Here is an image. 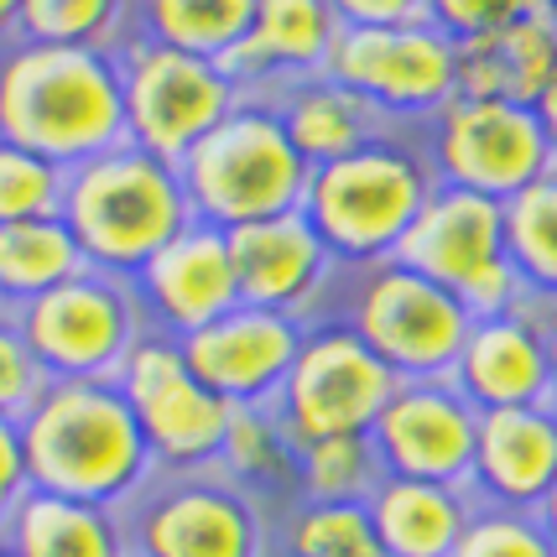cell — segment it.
I'll use <instances>...</instances> for the list:
<instances>
[{"label":"cell","instance_id":"1","mask_svg":"<svg viewBox=\"0 0 557 557\" xmlns=\"http://www.w3.org/2000/svg\"><path fill=\"white\" fill-rule=\"evenodd\" d=\"M16 422L32 490L42 495L131 510L136 495L157 480L141 422L115 381H48Z\"/></svg>","mask_w":557,"mask_h":557},{"label":"cell","instance_id":"2","mask_svg":"<svg viewBox=\"0 0 557 557\" xmlns=\"http://www.w3.org/2000/svg\"><path fill=\"white\" fill-rule=\"evenodd\" d=\"M0 141L63 172L125 146L121 52L11 42L0 52Z\"/></svg>","mask_w":557,"mask_h":557},{"label":"cell","instance_id":"3","mask_svg":"<svg viewBox=\"0 0 557 557\" xmlns=\"http://www.w3.org/2000/svg\"><path fill=\"white\" fill-rule=\"evenodd\" d=\"M437 194V172L422 131L391 125L386 136L360 146L355 157L313 168L302 214L318 230L339 271H364L396 261L417 214Z\"/></svg>","mask_w":557,"mask_h":557},{"label":"cell","instance_id":"4","mask_svg":"<svg viewBox=\"0 0 557 557\" xmlns=\"http://www.w3.org/2000/svg\"><path fill=\"white\" fill-rule=\"evenodd\" d=\"M63 224L78 240L89 271L136 282L198 219L183 188V172L136 146H121L69 172Z\"/></svg>","mask_w":557,"mask_h":557},{"label":"cell","instance_id":"5","mask_svg":"<svg viewBox=\"0 0 557 557\" xmlns=\"http://www.w3.org/2000/svg\"><path fill=\"white\" fill-rule=\"evenodd\" d=\"M183 188L198 224L214 230H245L267 219L297 214L308 198L313 168L297 157L287 131L267 99H240L235 115L214 125L203 141L183 157Z\"/></svg>","mask_w":557,"mask_h":557},{"label":"cell","instance_id":"6","mask_svg":"<svg viewBox=\"0 0 557 557\" xmlns=\"http://www.w3.org/2000/svg\"><path fill=\"white\" fill-rule=\"evenodd\" d=\"M323 318H339L344 329H355L396 381H448L474 329V318L463 313L454 292L417 276L401 261L339 271Z\"/></svg>","mask_w":557,"mask_h":557},{"label":"cell","instance_id":"7","mask_svg":"<svg viewBox=\"0 0 557 557\" xmlns=\"http://www.w3.org/2000/svg\"><path fill=\"white\" fill-rule=\"evenodd\" d=\"M329 78H339L349 95H360L386 125L422 131L437 110L459 99V48L433 22L407 26H339V42L329 58Z\"/></svg>","mask_w":557,"mask_h":557},{"label":"cell","instance_id":"8","mask_svg":"<svg viewBox=\"0 0 557 557\" xmlns=\"http://www.w3.org/2000/svg\"><path fill=\"white\" fill-rule=\"evenodd\" d=\"M131 557H276V516L209 474H157L125 510Z\"/></svg>","mask_w":557,"mask_h":557},{"label":"cell","instance_id":"9","mask_svg":"<svg viewBox=\"0 0 557 557\" xmlns=\"http://www.w3.org/2000/svg\"><path fill=\"white\" fill-rule=\"evenodd\" d=\"M121 89H125V146H136L146 157L183 168V157L194 151L214 125H224L240 104L235 78L224 63L188 58V52L157 48L136 37L121 48Z\"/></svg>","mask_w":557,"mask_h":557},{"label":"cell","instance_id":"10","mask_svg":"<svg viewBox=\"0 0 557 557\" xmlns=\"http://www.w3.org/2000/svg\"><path fill=\"white\" fill-rule=\"evenodd\" d=\"M16 323L48 381H115L131 349L151 334L136 287L104 271H78L48 297L26 302Z\"/></svg>","mask_w":557,"mask_h":557},{"label":"cell","instance_id":"11","mask_svg":"<svg viewBox=\"0 0 557 557\" xmlns=\"http://www.w3.org/2000/svg\"><path fill=\"white\" fill-rule=\"evenodd\" d=\"M115 386H121V396L131 401V412L141 422V437L151 448V459H157V474H209V469H219L235 407H224L214 391L188 370L183 344L151 329L131 349Z\"/></svg>","mask_w":557,"mask_h":557},{"label":"cell","instance_id":"12","mask_svg":"<svg viewBox=\"0 0 557 557\" xmlns=\"http://www.w3.org/2000/svg\"><path fill=\"white\" fill-rule=\"evenodd\" d=\"M422 141L443 188H463L495 203H510L521 188L557 168V151L532 104L454 99L422 125Z\"/></svg>","mask_w":557,"mask_h":557},{"label":"cell","instance_id":"13","mask_svg":"<svg viewBox=\"0 0 557 557\" xmlns=\"http://www.w3.org/2000/svg\"><path fill=\"white\" fill-rule=\"evenodd\" d=\"M396 386L401 381L364 349L355 329H344L339 318H318L308 323L302 355L276 396V417L297 443L355 437L381 422Z\"/></svg>","mask_w":557,"mask_h":557},{"label":"cell","instance_id":"14","mask_svg":"<svg viewBox=\"0 0 557 557\" xmlns=\"http://www.w3.org/2000/svg\"><path fill=\"white\" fill-rule=\"evenodd\" d=\"M370 443L391 480L469 490L480 412L454 381H401L381 422L370 428Z\"/></svg>","mask_w":557,"mask_h":557},{"label":"cell","instance_id":"15","mask_svg":"<svg viewBox=\"0 0 557 557\" xmlns=\"http://www.w3.org/2000/svg\"><path fill=\"white\" fill-rule=\"evenodd\" d=\"M308 323L287 313H267V308H235V313L214 318L209 329L188 334L183 360L203 386L214 391L224 407H276V396L287 386L292 364L302 355Z\"/></svg>","mask_w":557,"mask_h":557},{"label":"cell","instance_id":"16","mask_svg":"<svg viewBox=\"0 0 557 557\" xmlns=\"http://www.w3.org/2000/svg\"><path fill=\"white\" fill-rule=\"evenodd\" d=\"M230 261H235V287L245 308L287 313L302 323H318L329 313V297L339 282L334 256L323 250L308 214H282L267 224L230 230Z\"/></svg>","mask_w":557,"mask_h":557},{"label":"cell","instance_id":"17","mask_svg":"<svg viewBox=\"0 0 557 557\" xmlns=\"http://www.w3.org/2000/svg\"><path fill=\"white\" fill-rule=\"evenodd\" d=\"M131 287H136L141 313L157 334L188 339L198 329H209L214 318L240 308L230 235L214 230V224H188Z\"/></svg>","mask_w":557,"mask_h":557},{"label":"cell","instance_id":"18","mask_svg":"<svg viewBox=\"0 0 557 557\" xmlns=\"http://www.w3.org/2000/svg\"><path fill=\"white\" fill-rule=\"evenodd\" d=\"M339 26V0H261L250 37L224 58V73L245 99H276L329 73Z\"/></svg>","mask_w":557,"mask_h":557},{"label":"cell","instance_id":"19","mask_svg":"<svg viewBox=\"0 0 557 557\" xmlns=\"http://www.w3.org/2000/svg\"><path fill=\"white\" fill-rule=\"evenodd\" d=\"M448 381L474 401V412H510V407H547V401H557L542 313L527 302L521 313L474 323Z\"/></svg>","mask_w":557,"mask_h":557},{"label":"cell","instance_id":"20","mask_svg":"<svg viewBox=\"0 0 557 557\" xmlns=\"http://www.w3.org/2000/svg\"><path fill=\"white\" fill-rule=\"evenodd\" d=\"M557 485V401L480 412L469 495L500 510H542Z\"/></svg>","mask_w":557,"mask_h":557},{"label":"cell","instance_id":"21","mask_svg":"<svg viewBox=\"0 0 557 557\" xmlns=\"http://www.w3.org/2000/svg\"><path fill=\"white\" fill-rule=\"evenodd\" d=\"M396 261L412 267L417 276L437 282V287L459 292L463 282H474L485 267L506 261V203L437 183L428 209L407 230Z\"/></svg>","mask_w":557,"mask_h":557},{"label":"cell","instance_id":"22","mask_svg":"<svg viewBox=\"0 0 557 557\" xmlns=\"http://www.w3.org/2000/svg\"><path fill=\"white\" fill-rule=\"evenodd\" d=\"M557 69V22L547 0H521L516 22L480 42H459V99L536 104Z\"/></svg>","mask_w":557,"mask_h":557},{"label":"cell","instance_id":"23","mask_svg":"<svg viewBox=\"0 0 557 557\" xmlns=\"http://www.w3.org/2000/svg\"><path fill=\"white\" fill-rule=\"evenodd\" d=\"M267 104L276 110L287 141L297 146V157H302L308 168L344 162V157H355L360 146H370L375 136L391 131L360 95H349L339 78H329V73H318L308 84H292V89H282V95L267 99Z\"/></svg>","mask_w":557,"mask_h":557},{"label":"cell","instance_id":"24","mask_svg":"<svg viewBox=\"0 0 557 557\" xmlns=\"http://www.w3.org/2000/svg\"><path fill=\"white\" fill-rule=\"evenodd\" d=\"M370 527L381 536L386 557H454L463 527L474 516V495L422 480H381V490L364 500Z\"/></svg>","mask_w":557,"mask_h":557},{"label":"cell","instance_id":"25","mask_svg":"<svg viewBox=\"0 0 557 557\" xmlns=\"http://www.w3.org/2000/svg\"><path fill=\"white\" fill-rule=\"evenodd\" d=\"M16 557H131L125 510L84 506L32 490L0 536Z\"/></svg>","mask_w":557,"mask_h":557},{"label":"cell","instance_id":"26","mask_svg":"<svg viewBox=\"0 0 557 557\" xmlns=\"http://www.w3.org/2000/svg\"><path fill=\"white\" fill-rule=\"evenodd\" d=\"M219 474L256 495L271 516L297 506V437L282 428L276 407H240L230 417Z\"/></svg>","mask_w":557,"mask_h":557},{"label":"cell","instance_id":"27","mask_svg":"<svg viewBox=\"0 0 557 557\" xmlns=\"http://www.w3.org/2000/svg\"><path fill=\"white\" fill-rule=\"evenodd\" d=\"M256 5L261 0H141L131 5V26L157 48L224 63L250 37Z\"/></svg>","mask_w":557,"mask_h":557},{"label":"cell","instance_id":"28","mask_svg":"<svg viewBox=\"0 0 557 557\" xmlns=\"http://www.w3.org/2000/svg\"><path fill=\"white\" fill-rule=\"evenodd\" d=\"M84 267V250L63 219H32L0 230V308L22 313L26 302L48 297L52 287L73 282Z\"/></svg>","mask_w":557,"mask_h":557},{"label":"cell","instance_id":"29","mask_svg":"<svg viewBox=\"0 0 557 557\" xmlns=\"http://www.w3.org/2000/svg\"><path fill=\"white\" fill-rule=\"evenodd\" d=\"M506 256L532 308H557V168L506 203Z\"/></svg>","mask_w":557,"mask_h":557},{"label":"cell","instance_id":"30","mask_svg":"<svg viewBox=\"0 0 557 557\" xmlns=\"http://www.w3.org/2000/svg\"><path fill=\"white\" fill-rule=\"evenodd\" d=\"M386 480L370 433L297 443V500L308 506H364Z\"/></svg>","mask_w":557,"mask_h":557},{"label":"cell","instance_id":"31","mask_svg":"<svg viewBox=\"0 0 557 557\" xmlns=\"http://www.w3.org/2000/svg\"><path fill=\"white\" fill-rule=\"evenodd\" d=\"M276 557H386L364 506H308L276 516Z\"/></svg>","mask_w":557,"mask_h":557},{"label":"cell","instance_id":"32","mask_svg":"<svg viewBox=\"0 0 557 557\" xmlns=\"http://www.w3.org/2000/svg\"><path fill=\"white\" fill-rule=\"evenodd\" d=\"M22 42L121 52L131 42V5L121 0H22Z\"/></svg>","mask_w":557,"mask_h":557},{"label":"cell","instance_id":"33","mask_svg":"<svg viewBox=\"0 0 557 557\" xmlns=\"http://www.w3.org/2000/svg\"><path fill=\"white\" fill-rule=\"evenodd\" d=\"M63 194H69V172L58 162L0 141V230L32 219H63Z\"/></svg>","mask_w":557,"mask_h":557},{"label":"cell","instance_id":"34","mask_svg":"<svg viewBox=\"0 0 557 557\" xmlns=\"http://www.w3.org/2000/svg\"><path fill=\"white\" fill-rule=\"evenodd\" d=\"M454 557H557V542L536 521V510H500L474 500Z\"/></svg>","mask_w":557,"mask_h":557},{"label":"cell","instance_id":"35","mask_svg":"<svg viewBox=\"0 0 557 557\" xmlns=\"http://www.w3.org/2000/svg\"><path fill=\"white\" fill-rule=\"evenodd\" d=\"M42 386H48V375L32 360L22 323H16V313L0 308V417H22L42 396Z\"/></svg>","mask_w":557,"mask_h":557},{"label":"cell","instance_id":"36","mask_svg":"<svg viewBox=\"0 0 557 557\" xmlns=\"http://www.w3.org/2000/svg\"><path fill=\"white\" fill-rule=\"evenodd\" d=\"M516 11H521V0H433V22L454 37V48L510 26Z\"/></svg>","mask_w":557,"mask_h":557},{"label":"cell","instance_id":"37","mask_svg":"<svg viewBox=\"0 0 557 557\" xmlns=\"http://www.w3.org/2000/svg\"><path fill=\"white\" fill-rule=\"evenodd\" d=\"M26 495H32V469H26V448H22V422L0 417V536H5V527L22 510Z\"/></svg>","mask_w":557,"mask_h":557},{"label":"cell","instance_id":"38","mask_svg":"<svg viewBox=\"0 0 557 557\" xmlns=\"http://www.w3.org/2000/svg\"><path fill=\"white\" fill-rule=\"evenodd\" d=\"M433 0H339V22L349 26H407L422 22Z\"/></svg>","mask_w":557,"mask_h":557},{"label":"cell","instance_id":"39","mask_svg":"<svg viewBox=\"0 0 557 557\" xmlns=\"http://www.w3.org/2000/svg\"><path fill=\"white\" fill-rule=\"evenodd\" d=\"M532 110H536V121H542V131H547V141H553V151H557V69H553V78H547V89H542V99H536Z\"/></svg>","mask_w":557,"mask_h":557},{"label":"cell","instance_id":"40","mask_svg":"<svg viewBox=\"0 0 557 557\" xmlns=\"http://www.w3.org/2000/svg\"><path fill=\"white\" fill-rule=\"evenodd\" d=\"M22 42V0H0V52Z\"/></svg>","mask_w":557,"mask_h":557},{"label":"cell","instance_id":"41","mask_svg":"<svg viewBox=\"0 0 557 557\" xmlns=\"http://www.w3.org/2000/svg\"><path fill=\"white\" fill-rule=\"evenodd\" d=\"M542 329H547V355H553V381H557V308H536Z\"/></svg>","mask_w":557,"mask_h":557},{"label":"cell","instance_id":"42","mask_svg":"<svg viewBox=\"0 0 557 557\" xmlns=\"http://www.w3.org/2000/svg\"><path fill=\"white\" fill-rule=\"evenodd\" d=\"M536 521H542V527H547V536L557 542V485H553V495L542 500V510H536Z\"/></svg>","mask_w":557,"mask_h":557},{"label":"cell","instance_id":"43","mask_svg":"<svg viewBox=\"0 0 557 557\" xmlns=\"http://www.w3.org/2000/svg\"><path fill=\"white\" fill-rule=\"evenodd\" d=\"M0 557H16V553H11V547H5V542H0Z\"/></svg>","mask_w":557,"mask_h":557},{"label":"cell","instance_id":"44","mask_svg":"<svg viewBox=\"0 0 557 557\" xmlns=\"http://www.w3.org/2000/svg\"><path fill=\"white\" fill-rule=\"evenodd\" d=\"M547 5H553V22H557V0H547Z\"/></svg>","mask_w":557,"mask_h":557}]
</instances>
